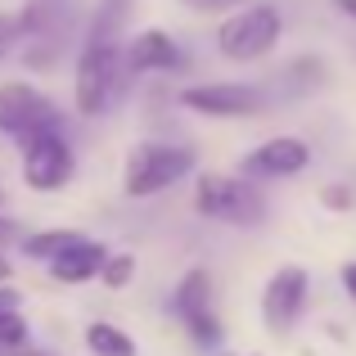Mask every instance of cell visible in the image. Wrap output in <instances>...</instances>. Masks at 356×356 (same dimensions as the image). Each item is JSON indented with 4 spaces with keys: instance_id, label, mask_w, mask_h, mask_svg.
Wrapping results in <instances>:
<instances>
[{
    "instance_id": "6da1fadb",
    "label": "cell",
    "mask_w": 356,
    "mask_h": 356,
    "mask_svg": "<svg viewBox=\"0 0 356 356\" xmlns=\"http://www.w3.org/2000/svg\"><path fill=\"white\" fill-rule=\"evenodd\" d=\"M118 23H122V0H104L95 27H90V36H86V45H81V54H77L72 99H77L81 118H104L122 99V90H127V81H131L127 63H122Z\"/></svg>"
},
{
    "instance_id": "7a4b0ae2",
    "label": "cell",
    "mask_w": 356,
    "mask_h": 356,
    "mask_svg": "<svg viewBox=\"0 0 356 356\" xmlns=\"http://www.w3.org/2000/svg\"><path fill=\"white\" fill-rule=\"evenodd\" d=\"M194 172V149L185 145H136L127 154V167H122V190L131 199H154L167 185H176L181 176Z\"/></svg>"
},
{
    "instance_id": "3957f363",
    "label": "cell",
    "mask_w": 356,
    "mask_h": 356,
    "mask_svg": "<svg viewBox=\"0 0 356 356\" xmlns=\"http://www.w3.org/2000/svg\"><path fill=\"white\" fill-rule=\"evenodd\" d=\"M280 32H284V18H280L275 5H248V9H235L217 27V50L235 63H252L275 50Z\"/></svg>"
},
{
    "instance_id": "277c9868",
    "label": "cell",
    "mask_w": 356,
    "mask_h": 356,
    "mask_svg": "<svg viewBox=\"0 0 356 356\" xmlns=\"http://www.w3.org/2000/svg\"><path fill=\"white\" fill-rule=\"evenodd\" d=\"M194 208L212 221H226V226H257L266 217L261 190L243 176H203L194 190Z\"/></svg>"
},
{
    "instance_id": "5b68a950",
    "label": "cell",
    "mask_w": 356,
    "mask_h": 356,
    "mask_svg": "<svg viewBox=\"0 0 356 356\" xmlns=\"http://www.w3.org/2000/svg\"><path fill=\"white\" fill-rule=\"evenodd\" d=\"M23 145V181L36 194H54L72 181L77 172V154H72L63 131H36V136L18 140Z\"/></svg>"
},
{
    "instance_id": "8992f818",
    "label": "cell",
    "mask_w": 356,
    "mask_h": 356,
    "mask_svg": "<svg viewBox=\"0 0 356 356\" xmlns=\"http://www.w3.org/2000/svg\"><path fill=\"white\" fill-rule=\"evenodd\" d=\"M0 131L14 140H27L36 131H63V113L54 99H45L27 81H5L0 86Z\"/></svg>"
},
{
    "instance_id": "52a82bcc",
    "label": "cell",
    "mask_w": 356,
    "mask_h": 356,
    "mask_svg": "<svg viewBox=\"0 0 356 356\" xmlns=\"http://www.w3.org/2000/svg\"><path fill=\"white\" fill-rule=\"evenodd\" d=\"M172 312L185 321V330H190V339L199 348H217L221 343V321L212 316V275L208 270H185L172 293Z\"/></svg>"
},
{
    "instance_id": "ba28073f",
    "label": "cell",
    "mask_w": 356,
    "mask_h": 356,
    "mask_svg": "<svg viewBox=\"0 0 356 356\" xmlns=\"http://www.w3.org/2000/svg\"><path fill=\"white\" fill-rule=\"evenodd\" d=\"M181 104L203 118H252L266 104V95L257 86H243V81H203V86L181 90Z\"/></svg>"
},
{
    "instance_id": "9c48e42d",
    "label": "cell",
    "mask_w": 356,
    "mask_h": 356,
    "mask_svg": "<svg viewBox=\"0 0 356 356\" xmlns=\"http://www.w3.org/2000/svg\"><path fill=\"white\" fill-rule=\"evenodd\" d=\"M307 163H312V149H307V140H298V136H275V140L257 145L248 158H243V163H239V176H243V181H284V176L307 172Z\"/></svg>"
},
{
    "instance_id": "30bf717a",
    "label": "cell",
    "mask_w": 356,
    "mask_h": 356,
    "mask_svg": "<svg viewBox=\"0 0 356 356\" xmlns=\"http://www.w3.org/2000/svg\"><path fill=\"white\" fill-rule=\"evenodd\" d=\"M307 307V270L302 266H280L266 280V293H261V321L270 334L293 330V321Z\"/></svg>"
},
{
    "instance_id": "8fae6325",
    "label": "cell",
    "mask_w": 356,
    "mask_h": 356,
    "mask_svg": "<svg viewBox=\"0 0 356 356\" xmlns=\"http://www.w3.org/2000/svg\"><path fill=\"white\" fill-rule=\"evenodd\" d=\"M122 63H127L131 77H140V72H172V68H181L185 54H181V45H176L163 27H145V32H136L127 45H122Z\"/></svg>"
},
{
    "instance_id": "7c38bea8",
    "label": "cell",
    "mask_w": 356,
    "mask_h": 356,
    "mask_svg": "<svg viewBox=\"0 0 356 356\" xmlns=\"http://www.w3.org/2000/svg\"><path fill=\"white\" fill-rule=\"evenodd\" d=\"M104 257H108L104 243L77 239V243H68V248L50 261V275L63 280V284H86V280H95L99 270H104Z\"/></svg>"
},
{
    "instance_id": "4fadbf2b",
    "label": "cell",
    "mask_w": 356,
    "mask_h": 356,
    "mask_svg": "<svg viewBox=\"0 0 356 356\" xmlns=\"http://www.w3.org/2000/svg\"><path fill=\"white\" fill-rule=\"evenodd\" d=\"M86 352H95V356H136V343L127 339V330H118V325H108V321H95L86 330Z\"/></svg>"
},
{
    "instance_id": "5bb4252c",
    "label": "cell",
    "mask_w": 356,
    "mask_h": 356,
    "mask_svg": "<svg viewBox=\"0 0 356 356\" xmlns=\"http://www.w3.org/2000/svg\"><path fill=\"white\" fill-rule=\"evenodd\" d=\"M77 239H81L77 230H41V235H27V239H23V252L50 266V261L59 257V252L68 248V243H77Z\"/></svg>"
},
{
    "instance_id": "9a60e30c",
    "label": "cell",
    "mask_w": 356,
    "mask_h": 356,
    "mask_svg": "<svg viewBox=\"0 0 356 356\" xmlns=\"http://www.w3.org/2000/svg\"><path fill=\"white\" fill-rule=\"evenodd\" d=\"M27 339H32V330H27V321L14 312H0V356H14L27 348Z\"/></svg>"
},
{
    "instance_id": "2e32d148",
    "label": "cell",
    "mask_w": 356,
    "mask_h": 356,
    "mask_svg": "<svg viewBox=\"0 0 356 356\" xmlns=\"http://www.w3.org/2000/svg\"><path fill=\"white\" fill-rule=\"evenodd\" d=\"M131 275H136V257H127V252H118V257H104V270H99V280H104L108 289H122Z\"/></svg>"
},
{
    "instance_id": "e0dca14e",
    "label": "cell",
    "mask_w": 356,
    "mask_h": 356,
    "mask_svg": "<svg viewBox=\"0 0 356 356\" xmlns=\"http://www.w3.org/2000/svg\"><path fill=\"white\" fill-rule=\"evenodd\" d=\"M18 36H23V18H18V14H0V59L14 50Z\"/></svg>"
},
{
    "instance_id": "ac0fdd59",
    "label": "cell",
    "mask_w": 356,
    "mask_h": 356,
    "mask_svg": "<svg viewBox=\"0 0 356 356\" xmlns=\"http://www.w3.org/2000/svg\"><path fill=\"white\" fill-rule=\"evenodd\" d=\"M185 9H194V14H226V9H235L239 0H181Z\"/></svg>"
},
{
    "instance_id": "d6986e66",
    "label": "cell",
    "mask_w": 356,
    "mask_h": 356,
    "mask_svg": "<svg viewBox=\"0 0 356 356\" xmlns=\"http://www.w3.org/2000/svg\"><path fill=\"white\" fill-rule=\"evenodd\" d=\"M343 289H348L352 302H356V261H348V266H343Z\"/></svg>"
},
{
    "instance_id": "ffe728a7",
    "label": "cell",
    "mask_w": 356,
    "mask_h": 356,
    "mask_svg": "<svg viewBox=\"0 0 356 356\" xmlns=\"http://www.w3.org/2000/svg\"><path fill=\"white\" fill-rule=\"evenodd\" d=\"M14 239H18V226L0 217V248H5V243H14Z\"/></svg>"
},
{
    "instance_id": "44dd1931",
    "label": "cell",
    "mask_w": 356,
    "mask_h": 356,
    "mask_svg": "<svg viewBox=\"0 0 356 356\" xmlns=\"http://www.w3.org/2000/svg\"><path fill=\"white\" fill-rule=\"evenodd\" d=\"M14 307H18V293H14V289H5V284H0V312H14Z\"/></svg>"
},
{
    "instance_id": "7402d4cb",
    "label": "cell",
    "mask_w": 356,
    "mask_h": 356,
    "mask_svg": "<svg viewBox=\"0 0 356 356\" xmlns=\"http://www.w3.org/2000/svg\"><path fill=\"white\" fill-rule=\"evenodd\" d=\"M325 203H334V208H343V203H348V194H343V190H330V194H325Z\"/></svg>"
},
{
    "instance_id": "603a6c76",
    "label": "cell",
    "mask_w": 356,
    "mask_h": 356,
    "mask_svg": "<svg viewBox=\"0 0 356 356\" xmlns=\"http://www.w3.org/2000/svg\"><path fill=\"white\" fill-rule=\"evenodd\" d=\"M334 5H339V9H343L348 18H356V0H334Z\"/></svg>"
},
{
    "instance_id": "cb8c5ba5",
    "label": "cell",
    "mask_w": 356,
    "mask_h": 356,
    "mask_svg": "<svg viewBox=\"0 0 356 356\" xmlns=\"http://www.w3.org/2000/svg\"><path fill=\"white\" fill-rule=\"evenodd\" d=\"M5 280H9V266H5V257H0V284H5Z\"/></svg>"
},
{
    "instance_id": "d4e9b609",
    "label": "cell",
    "mask_w": 356,
    "mask_h": 356,
    "mask_svg": "<svg viewBox=\"0 0 356 356\" xmlns=\"http://www.w3.org/2000/svg\"><path fill=\"white\" fill-rule=\"evenodd\" d=\"M14 356H45V352H14Z\"/></svg>"
}]
</instances>
